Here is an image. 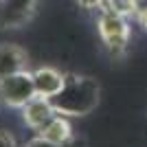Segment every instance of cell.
Here are the masks:
<instances>
[{"instance_id":"obj_4","label":"cell","mask_w":147,"mask_h":147,"mask_svg":"<svg viewBox=\"0 0 147 147\" xmlns=\"http://www.w3.org/2000/svg\"><path fill=\"white\" fill-rule=\"evenodd\" d=\"M37 0H0V29L26 26L35 16Z\"/></svg>"},{"instance_id":"obj_6","label":"cell","mask_w":147,"mask_h":147,"mask_svg":"<svg viewBox=\"0 0 147 147\" xmlns=\"http://www.w3.org/2000/svg\"><path fill=\"white\" fill-rule=\"evenodd\" d=\"M29 66V55L16 44H0V79L22 73Z\"/></svg>"},{"instance_id":"obj_7","label":"cell","mask_w":147,"mask_h":147,"mask_svg":"<svg viewBox=\"0 0 147 147\" xmlns=\"http://www.w3.org/2000/svg\"><path fill=\"white\" fill-rule=\"evenodd\" d=\"M64 77L66 75H61L59 70L55 68H49V66H42L33 70V81H35V92L40 97H55L57 92L64 88Z\"/></svg>"},{"instance_id":"obj_1","label":"cell","mask_w":147,"mask_h":147,"mask_svg":"<svg viewBox=\"0 0 147 147\" xmlns=\"http://www.w3.org/2000/svg\"><path fill=\"white\" fill-rule=\"evenodd\" d=\"M101 86L97 79L84 75L66 73L64 88L51 97V103L61 117H86L99 105Z\"/></svg>"},{"instance_id":"obj_3","label":"cell","mask_w":147,"mask_h":147,"mask_svg":"<svg viewBox=\"0 0 147 147\" xmlns=\"http://www.w3.org/2000/svg\"><path fill=\"white\" fill-rule=\"evenodd\" d=\"M33 97H37V92H35L33 73H29V70H22V73H16L0 79V101L9 108H20L22 110Z\"/></svg>"},{"instance_id":"obj_9","label":"cell","mask_w":147,"mask_h":147,"mask_svg":"<svg viewBox=\"0 0 147 147\" xmlns=\"http://www.w3.org/2000/svg\"><path fill=\"white\" fill-rule=\"evenodd\" d=\"M24 147H66V145H61V143H53V141H49V138H44V136L37 134V136H33Z\"/></svg>"},{"instance_id":"obj_11","label":"cell","mask_w":147,"mask_h":147,"mask_svg":"<svg viewBox=\"0 0 147 147\" xmlns=\"http://www.w3.org/2000/svg\"><path fill=\"white\" fill-rule=\"evenodd\" d=\"M75 2H77L79 7H84V9H99L105 0H75Z\"/></svg>"},{"instance_id":"obj_10","label":"cell","mask_w":147,"mask_h":147,"mask_svg":"<svg viewBox=\"0 0 147 147\" xmlns=\"http://www.w3.org/2000/svg\"><path fill=\"white\" fill-rule=\"evenodd\" d=\"M0 147H18V143H16V138H13L11 132L0 129Z\"/></svg>"},{"instance_id":"obj_8","label":"cell","mask_w":147,"mask_h":147,"mask_svg":"<svg viewBox=\"0 0 147 147\" xmlns=\"http://www.w3.org/2000/svg\"><path fill=\"white\" fill-rule=\"evenodd\" d=\"M37 134L44 136V138H49V141H53V143H61V145H66V143L73 138V127H70V123L66 121V117L57 114V117L53 119L44 129H40Z\"/></svg>"},{"instance_id":"obj_5","label":"cell","mask_w":147,"mask_h":147,"mask_svg":"<svg viewBox=\"0 0 147 147\" xmlns=\"http://www.w3.org/2000/svg\"><path fill=\"white\" fill-rule=\"evenodd\" d=\"M57 114H59V112L53 108L51 99L40 97V94L33 97L29 103L22 108V119H24V123L29 125L31 129H35V132L44 129L51 121H53V119L57 117Z\"/></svg>"},{"instance_id":"obj_2","label":"cell","mask_w":147,"mask_h":147,"mask_svg":"<svg viewBox=\"0 0 147 147\" xmlns=\"http://www.w3.org/2000/svg\"><path fill=\"white\" fill-rule=\"evenodd\" d=\"M99 35L110 55L119 57L125 53L129 42V24L123 9H119L112 0H105L99 7Z\"/></svg>"}]
</instances>
